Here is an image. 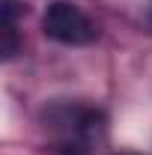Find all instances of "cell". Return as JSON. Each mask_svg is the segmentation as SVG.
Returning <instances> with one entry per match:
<instances>
[{
	"instance_id": "obj_2",
	"label": "cell",
	"mask_w": 152,
	"mask_h": 155,
	"mask_svg": "<svg viewBox=\"0 0 152 155\" xmlns=\"http://www.w3.org/2000/svg\"><path fill=\"white\" fill-rule=\"evenodd\" d=\"M42 30H45L48 39H54L60 45H72V48L93 45L95 39H98L95 21L90 18L78 3H69V0H54V3H48L45 18H42Z\"/></svg>"
},
{
	"instance_id": "obj_1",
	"label": "cell",
	"mask_w": 152,
	"mask_h": 155,
	"mask_svg": "<svg viewBox=\"0 0 152 155\" xmlns=\"http://www.w3.org/2000/svg\"><path fill=\"white\" fill-rule=\"evenodd\" d=\"M45 119L57 134V152L63 155H87L104 125V116L87 104H54L45 110Z\"/></svg>"
},
{
	"instance_id": "obj_3",
	"label": "cell",
	"mask_w": 152,
	"mask_h": 155,
	"mask_svg": "<svg viewBox=\"0 0 152 155\" xmlns=\"http://www.w3.org/2000/svg\"><path fill=\"white\" fill-rule=\"evenodd\" d=\"M119 155H134V152H119Z\"/></svg>"
}]
</instances>
